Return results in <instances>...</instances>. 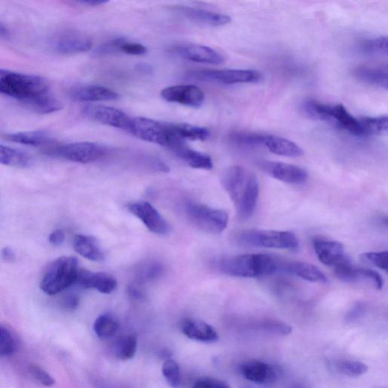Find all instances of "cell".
Wrapping results in <instances>:
<instances>
[{
    "label": "cell",
    "instance_id": "6",
    "mask_svg": "<svg viewBox=\"0 0 388 388\" xmlns=\"http://www.w3.org/2000/svg\"><path fill=\"white\" fill-rule=\"evenodd\" d=\"M79 266L75 257L57 258L47 268L41 282V289L47 295L53 296L75 285Z\"/></svg>",
    "mask_w": 388,
    "mask_h": 388
},
{
    "label": "cell",
    "instance_id": "30",
    "mask_svg": "<svg viewBox=\"0 0 388 388\" xmlns=\"http://www.w3.org/2000/svg\"><path fill=\"white\" fill-rule=\"evenodd\" d=\"M176 137L185 142L186 140H206L210 132L206 127L184 123H171Z\"/></svg>",
    "mask_w": 388,
    "mask_h": 388
},
{
    "label": "cell",
    "instance_id": "52",
    "mask_svg": "<svg viewBox=\"0 0 388 388\" xmlns=\"http://www.w3.org/2000/svg\"><path fill=\"white\" fill-rule=\"evenodd\" d=\"M78 3L86 6H99L107 4L108 1H105V0H86V1H80Z\"/></svg>",
    "mask_w": 388,
    "mask_h": 388
},
{
    "label": "cell",
    "instance_id": "42",
    "mask_svg": "<svg viewBox=\"0 0 388 388\" xmlns=\"http://www.w3.org/2000/svg\"><path fill=\"white\" fill-rule=\"evenodd\" d=\"M162 264L152 262L146 263L138 270L137 278L140 281L154 280L162 276L163 272Z\"/></svg>",
    "mask_w": 388,
    "mask_h": 388
},
{
    "label": "cell",
    "instance_id": "1",
    "mask_svg": "<svg viewBox=\"0 0 388 388\" xmlns=\"http://www.w3.org/2000/svg\"><path fill=\"white\" fill-rule=\"evenodd\" d=\"M221 182L236 207L238 216L246 219L256 209L260 186L256 175L241 166L227 169L221 174Z\"/></svg>",
    "mask_w": 388,
    "mask_h": 388
},
{
    "label": "cell",
    "instance_id": "40",
    "mask_svg": "<svg viewBox=\"0 0 388 388\" xmlns=\"http://www.w3.org/2000/svg\"><path fill=\"white\" fill-rule=\"evenodd\" d=\"M258 325L265 332L275 336L285 337L292 333L291 326L283 322L267 320Z\"/></svg>",
    "mask_w": 388,
    "mask_h": 388
},
{
    "label": "cell",
    "instance_id": "36",
    "mask_svg": "<svg viewBox=\"0 0 388 388\" xmlns=\"http://www.w3.org/2000/svg\"><path fill=\"white\" fill-rule=\"evenodd\" d=\"M331 369L348 377H359L365 374L369 368L365 363L360 361L340 360L331 364Z\"/></svg>",
    "mask_w": 388,
    "mask_h": 388
},
{
    "label": "cell",
    "instance_id": "20",
    "mask_svg": "<svg viewBox=\"0 0 388 388\" xmlns=\"http://www.w3.org/2000/svg\"><path fill=\"white\" fill-rule=\"evenodd\" d=\"M75 285L85 289H95L108 295L115 290L117 280L108 273H93L89 270L79 268Z\"/></svg>",
    "mask_w": 388,
    "mask_h": 388
},
{
    "label": "cell",
    "instance_id": "31",
    "mask_svg": "<svg viewBox=\"0 0 388 388\" xmlns=\"http://www.w3.org/2000/svg\"><path fill=\"white\" fill-rule=\"evenodd\" d=\"M5 138L11 142L30 147H40L48 143L50 137L42 131L7 134Z\"/></svg>",
    "mask_w": 388,
    "mask_h": 388
},
{
    "label": "cell",
    "instance_id": "27",
    "mask_svg": "<svg viewBox=\"0 0 388 388\" xmlns=\"http://www.w3.org/2000/svg\"><path fill=\"white\" fill-rule=\"evenodd\" d=\"M355 76L364 83L387 89V68L359 66L354 70Z\"/></svg>",
    "mask_w": 388,
    "mask_h": 388
},
{
    "label": "cell",
    "instance_id": "37",
    "mask_svg": "<svg viewBox=\"0 0 388 388\" xmlns=\"http://www.w3.org/2000/svg\"><path fill=\"white\" fill-rule=\"evenodd\" d=\"M360 50L364 53L371 56H387V38L386 36H381L363 40L360 43Z\"/></svg>",
    "mask_w": 388,
    "mask_h": 388
},
{
    "label": "cell",
    "instance_id": "28",
    "mask_svg": "<svg viewBox=\"0 0 388 388\" xmlns=\"http://www.w3.org/2000/svg\"><path fill=\"white\" fill-rule=\"evenodd\" d=\"M287 271L305 280L326 283L327 278L320 268L307 263L292 262L287 265Z\"/></svg>",
    "mask_w": 388,
    "mask_h": 388
},
{
    "label": "cell",
    "instance_id": "10",
    "mask_svg": "<svg viewBox=\"0 0 388 388\" xmlns=\"http://www.w3.org/2000/svg\"><path fill=\"white\" fill-rule=\"evenodd\" d=\"M56 154L70 162L88 164L101 159L107 154L104 147L92 142H76L58 147Z\"/></svg>",
    "mask_w": 388,
    "mask_h": 388
},
{
    "label": "cell",
    "instance_id": "15",
    "mask_svg": "<svg viewBox=\"0 0 388 388\" xmlns=\"http://www.w3.org/2000/svg\"><path fill=\"white\" fill-rule=\"evenodd\" d=\"M128 210L144 223L152 233L159 235L169 234L171 227L159 211L147 202H137L128 206Z\"/></svg>",
    "mask_w": 388,
    "mask_h": 388
},
{
    "label": "cell",
    "instance_id": "2",
    "mask_svg": "<svg viewBox=\"0 0 388 388\" xmlns=\"http://www.w3.org/2000/svg\"><path fill=\"white\" fill-rule=\"evenodd\" d=\"M221 271L239 278H263L275 274L278 263L268 254L251 253L223 258L219 263Z\"/></svg>",
    "mask_w": 388,
    "mask_h": 388
},
{
    "label": "cell",
    "instance_id": "16",
    "mask_svg": "<svg viewBox=\"0 0 388 388\" xmlns=\"http://www.w3.org/2000/svg\"><path fill=\"white\" fill-rule=\"evenodd\" d=\"M176 55L183 60L209 65H221L225 63V58L211 47L188 43L176 46L174 49Z\"/></svg>",
    "mask_w": 388,
    "mask_h": 388
},
{
    "label": "cell",
    "instance_id": "13",
    "mask_svg": "<svg viewBox=\"0 0 388 388\" xmlns=\"http://www.w3.org/2000/svg\"><path fill=\"white\" fill-rule=\"evenodd\" d=\"M258 166L273 178L290 184H302L308 179V172L295 164L262 161L258 163Z\"/></svg>",
    "mask_w": 388,
    "mask_h": 388
},
{
    "label": "cell",
    "instance_id": "8",
    "mask_svg": "<svg viewBox=\"0 0 388 388\" xmlns=\"http://www.w3.org/2000/svg\"><path fill=\"white\" fill-rule=\"evenodd\" d=\"M185 210L192 224L204 232L217 234L228 226L229 215L224 210L194 202L188 203Z\"/></svg>",
    "mask_w": 388,
    "mask_h": 388
},
{
    "label": "cell",
    "instance_id": "18",
    "mask_svg": "<svg viewBox=\"0 0 388 388\" xmlns=\"http://www.w3.org/2000/svg\"><path fill=\"white\" fill-rule=\"evenodd\" d=\"M92 41L87 35L78 31H66L58 36L55 43V50L63 55L87 53L91 50Z\"/></svg>",
    "mask_w": 388,
    "mask_h": 388
},
{
    "label": "cell",
    "instance_id": "19",
    "mask_svg": "<svg viewBox=\"0 0 388 388\" xmlns=\"http://www.w3.org/2000/svg\"><path fill=\"white\" fill-rule=\"evenodd\" d=\"M240 372L244 379L258 384L272 385L277 380V372L273 367L262 361L244 362L240 366Z\"/></svg>",
    "mask_w": 388,
    "mask_h": 388
},
{
    "label": "cell",
    "instance_id": "49",
    "mask_svg": "<svg viewBox=\"0 0 388 388\" xmlns=\"http://www.w3.org/2000/svg\"><path fill=\"white\" fill-rule=\"evenodd\" d=\"M365 307L361 303H357L351 311L348 313L347 319L350 321L357 320L362 314Z\"/></svg>",
    "mask_w": 388,
    "mask_h": 388
},
{
    "label": "cell",
    "instance_id": "12",
    "mask_svg": "<svg viewBox=\"0 0 388 388\" xmlns=\"http://www.w3.org/2000/svg\"><path fill=\"white\" fill-rule=\"evenodd\" d=\"M335 274L339 280L347 283L362 282L377 290H382L384 286V280L379 273L369 268L355 267L350 262L335 267Z\"/></svg>",
    "mask_w": 388,
    "mask_h": 388
},
{
    "label": "cell",
    "instance_id": "53",
    "mask_svg": "<svg viewBox=\"0 0 388 388\" xmlns=\"http://www.w3.org/2000/svg\"><path fill=\"white\" fill-rule=\"evenodd\" d=\"M9 35V31L2 22H0V38H6Z\"/></svg>",
    "mask_w": 388,
    "mask_h": 388
},
{
    "label": "cell",
    "instance_id": "14",
    "mask_svg": "<svg viewBox=\"0 0 388 388\" xmlns=\"http://www.w3.org/2000/svg\"><path fill=\"white\" fill-rule=\"evenodd\" d=\"M163 100L186 105L188 108H199L204 103V91L194 85H177L163 89L161 91Z\"/></svg>",
    "mask_w": 388,
    "mask_h": 388
},
{
    "label": "cell",
    "instance_id": "45",
    "mask_svg": "<svg viewBox=\"0 0 388 388\" xmlns=\"http://www.w3.org/2000/svg\"><path fill=\"white\" fill-rule=\"evenodd\" d=\"M29 371L33 377L46 387H51L55 384L52 376L36 365H31Z\"/></svg>",
    "mask_w": 388,
    "mask_h": 388
},
{
    "label": "cell",
    "instance_id": "54",
    "mask_svg": "<svg viewBox=\"0 0 388 388\" xmlns=\"http://www.w3.org/2000/svg\"><path fill=\"white\" fill-rule=\"evenodd\" d=\"M290 388H308V387L301 384H293L290 387Z\"/></svg>",
    "mask_w": 388,
    "mask_h": 388
},
{
    "label": "cell",
    "instance_id": "25",
    "mask_svg": "<svg viewBox=\"0 0 388 388\" xmlns=\"http://www.w3.org/2000/svg\"><path fill=\"white\" fill-rule=\"evenodd\" d=\"M171 150L194 169L210 170L214 168V162L209 155L187 147L185 143L175 146Z\"/></svg>",
    "mask_w": 388,
    "mask_h": 388
},
{
    "label": "cell",
    "instance_id": "4",
    "mask_svg": "<svg viewBox=\"0 0 388 388\" xmlns=\"http://www.w3.org/2000/svg\"><path fill=\"white\" fill-rule=\"evenodd\" d=\"M303 109L313 120L327 122L352 135L362 137L360 119L352 116L342 104L331 105L308 100L304 103Z\"/></svg>",
    "mask_w": 388,
    "mask_h": 388
},
{
    "label": "cell",
    "instance_id": "33",
    "mask_svg": "<svg viewBox=\"0 0 388 388\" xmlns=\"http://www.w3.org/2000/svg\"><path fill=\"white\" fill-rule=\"evenodd\" d=\"M137 347V335L128 334L117 339L114 345V354L121 360L132 359L136 354Z\"/></svg>",
    "mask_w": 388,
    "mask_h": 388
},
{
    "label": "cell",
    "instance_id": "3",
    "mask_svg": "<svg viewBox=\"0 0 388 388\" xmlns=\"http://www.w3.org/2000/svg\"><path fill=\"white\" fill-rule=\"evenodd\" d=\"M49 90L47 81L40 76L0 68V93L23 104L49 93Z\"/></svg>",
    "mask_w": 388,
    "mask_h": 388
},
{
    "label": "cell",
    "instance_id": "7",
    "mask_svg": "<svg viewBox=\"0 0 388 388\" xmlns=\"http://www.w3.org/2000/svg\"><path fill=\"white\" fill-rule=\"evenodd\" d=\"M127 132L135 137L169 150L182 143L173 133L171 123L157 122L147 117H132Z\"/></svg>",
    "mask_w": 388,
    "mask_h": 388
},
{
    "label": "cell",
    "instance_id": "43",
    "mask_svg": "<svg viewBox=\"0 0 388 388\" xmlns=\"http://www.w3.org/2000/svg\"><path fill=\"white\" fill-rule=\"evenodd\" d=\"M120 53L132 56H142L147 53V49L143 44L128 41L125 38L120 46Z\"/></svg>",
    "mask_w": 388,
    "mask_h": 388
},
{
    "label": "cell",
    "instance_id": "51",
    "mask_svg": "<svg viewBox=\"0 0 388 388\" xmlns=\"http://www.w3.org/2000/svg\"><path fill=\"white\" fill-rule=\"evenodd\" d=\"M128 293L129 295L132 296L135 300H142L145 298V295L142 292L140 291V289L136 288L134 285H131L128 288Z\"/></svg>",
    "mask_w": 388,
    "mask_h": 388
},
{
    "label": "cell",
    "instance_id": "47",
    "mask_svg": "<svg viewBox=\"0 0 388 388\" xmlns=\"http://www.w3.org/2000/svg\"><path fill=\"white\" fill-rule=\"evenodd\" d=\"M65 235L63 230L58 229L52 232L49 237L50 243L53 246H61L65 241Z\"/></svg>",
    "mask_w": 388,
    "mask_h": 388
},
{
    "label": "cell",
    "instance_id": "22",
    "mask_svg": "<svg viewBox=\"0 0 388 388\" xmlns=\"http://www.w3.org/2000/svg\"><path fill=\"white\" fill-rule=\"evenodd\" d=\"M69 97L75 101L84 103L112 101L120 95L114 90L100 85H82L69 90Z\"/></svg>",
    "mask_w": 388,
    "mask_h": 388
},
{
    "label": "cell",
    "instance_id": "21",
    "mask_svg": "<svg viewBox=\"0 0 388 388\" xmlns=\"http://www.w3.org/2000/svg\"><path fill=\"white\" fill-rule=\"evenodd\" d=\"M174 9L187 19L208 26H226L231 20V17L226 14L202 8L180 6L175 7Z\"/></svg>",
    "mask_w": 388,
    "mask_h": 388
},
{
    "label": "cell",
    "instance_id": "41",
    "mask_svg": "<svg viewBox=\"0 0 388 388\" xmlns=\"http://www.w3.org/2000/svg\"><path fill=\"white\" fill-rule=\"evenodd\" d=\"M360 260L364 263H367L374 267H377L384 272H387V251L364 253L360 255Z\"/></svg>",
    "mask_w": 388,
    "mask_h": 388
},
{
    "label": "cell",
    "instance_id": "44",
    "mask_svg": "<svg viewBox=\"0 0 388 388\" xmlns=\"http://www.w3.org/2000/svg\"><path fill=\"white\" fill-rule=\"evenodd\" d=\"M125 38H115L105 42L98 47L96 54L98 56L111 55L120 53V46Z\"/></svg>",
    "mask_w": 388,
    "mask_h": 388
},
{
    "label": "cell",
    "instance_id": "23",
    "mask_svg": "<svg viewBox=\"0 0 388 388\" xmlns=\"http://www.w3.org/2000/svg\"><path fill=\"white\" fill-rule=\"evenodd\" d=\"M266 147L276 155L288 157H299L303 155V150L293 141L272 135L262 134L261 145Z\"/></svg>",
    "mask_w": 388,
    "mask_h": 388
},
{
    "label": "cell",
    "instance_id": "35",
    "mask_svg": "<svg viewBox=\"0 0 388 388\" xmlns=\"http://www.w3.org/2000/svg\"><path fill=\"white\" fill-rule=\"evenodd\" d=\"M362 137L382 135L387 132V116L363 117L360 119Z\"/></svg>",
    "mask_w": 388,
    "mask_h": 388
},
{
    "label": "cell",
    "instance_id": "32",
    "mask_svg": "<svg viewBox=\"0 0 388 388\" xmlns=\"http://www.w3.org/2000/svg\"><path fill=\"white\" fill-rule=\"evenodd\" d=\"M25 105L39 114H51L63 109V104L49 92L30 100Z\"/></svg>",
    "mask_w": 388,
    "mask_h": 388
},
{
    "label": "cell",
    "instance_id": "5",
    "mask_svg": "<svg viewBox=\"0 0 388 388\" xmlns=\"http://www.w3.org/2000/svg\"><path fill=\"white\" fill-rule=\"evenodd\" d=\"M238 244L252 248L297 251L299 242L290 231L250 229L238 232L234 238Z\"/></svg>",
    "mask_w": 388,
    "mask_h": 388
},
{
    "label": "cell",
    "instance_id": "39",
    "mask_svg": "<svg viewBox=\"0 0 388 388\" xmlns=\"http://www.w3.org/2000/svg\"><path fill=\"white\" fill-rule=\"evenodd\" d=\"M162 373L164 379L173 388H179L182 384L180 367L177 362L167 360L162 366Z\"/></svg>",
    "mask_w": 388,
    "mask_h": 388
},
{
    "label": "cell",
    "instance_id": "26",
    "mask_svg": "<svg viewBox=\"0 0 388 388\" xmlns=\"http://www.w3.org/2000/svg\"><path fill=\"white\" fill-rule=\"evenodd\" d=\"M73 246L75 251L81 256L94 262L104 261V253L98 241L87 235L78 234L74 238Z\"/></svg>",
    "mask_w": 388,
    "mask_h": 388
},
{
    "label": "cell",
    "instance_id": "24",
    "mask_svg": "<svg viewBox=\"0 0 388 388\" xmlns=\"http://www.w3.org/2000/svg\"><path fill=\"white\" fill-rule=\"evenodd\" d=\"M182 332L188 338L201 342L214 343L219 340L215 328L202 321L186 320L182 325Z\"/></svg>",
    "mask_w": 388,
    "mask_h": 388
},
{
    "label": "cell",
    "instance_id": "34",
    "mask_svg": "<svg viewBox=\"0 0 388 388\" xmlns=\"http://www.w3.org/2000/svg\"><path fill=\"white\" fill-rule=\"evenodd\" d=\"M120 323L111 314H103L94 323L93 329L96 335L102 339L110 338L116 335L120 329Z\"/></svg>",
    "mask_w": 388,
    "mask_h": 388
},
{
    "label": "cell",
    "instance_id": "11",
    "mask_svg": "<svg viewBox=\"0 0 388 388\" xmlns=\"http://www.w3.org/2000/svg\"><path fill=\"white\" fill-rule=\"evenodd\" d=\"M88 119L108 125L122 129L127 132L132 117L120 110L100 105H87L82 110Z\"/></svg>",
    "mask_w": 388,
    "mask_h": 388
},
{
    "label": "cell",
    "instance_id": "46",
    "mask_svg": "<svg viewBox=\"0 0 388 388\" xmlns=\"http://www.w3.org/2000/svg\"><path fill=\"white\" fill-rule=\"evenodd\" d=\"M193 388H231V386L223 381L213 379L204 378L197 381Z\"/></svg>",
    "mask_w": 388,
    "mask_h": 388
},
{
    "label": "cell",
    "instance_id": "9",
    "mask_svg": "<svg viewBox=\"0 0 388 388\" xmlns=\"http://www.w3.org/2000/svg\"><path fill=\"white\" fill-rule=\"evenodd\" d=\"M190 77L198 80L214 82L222 85L257 83L262 78V74L252 69H219L203 70L193 72Z\"/></svg>",
    "mask_w": 388,
    "mask_h": 388
},
{
    "label": "cell",
    "instance_id": "29",
    "mask_svg": "<svg viewBox=\"0 0 388 388\" xmlns=\"http://www.w3.org/2000/svg\"><path fill=\"white\" fill-rule=\"evenodd\" d=\"M0 164L10 167L28 168L31 166V159L21 150L0 145Z\"/></svg>",
    "mask_w": 388,
    "mask_h": 388
},
{
    "label": "cell",
    "instance_id": "50",
    "mask_svg": "<svg viewBox=\"0 0 388 388\" xmlns=\"http://www.w3.org/2000/svg\"><path fill=\"white\" fill-rule=\"evenodd\" d=\"M2 258L7 263H14L16 260V254L9 248H5L1 252Z\"/></svg>",
    "mask_w": 388,
    "mask_h": 388
},
{
    "label": "cell",
    "instance_id": "38",
    "mask_svg": "<svg viewBox=\"0 0 388 388\" xmlns=\"http://www.w3.org/2000/svg\"><path fill=\"white\" fill-rule=\"evenodd\" d=\"M16 340L10 329L0 324V357H8L16 350Z\"/></svg>",
    "mask_w": 388,
    "mask_h": 388
},
{
    "label": "cell",
    "instance_id": "17",
    "mask_svg": "<svg viewBox=\"0 0 388 388\" xmlns=\"http://www.w3.org/2000/svg\"><path fill=\"white\" fill-rule=\"evenodd\" d=\"M313 246L319 261L325 266L334 268L350 262L342 243L324 238H315Z\"/></svg>",
    "mask_w": 388,
    "mask_h": 388
},
{
    "label": "cell",
    "instance_id": "48",
    "mask_svg": "<svg viewBox=\"0 0 388 388\" xmlns=\"http://www.w3.org/2000/svg\"><path fill=\"white\" fill-rule=\"evenodd\" d=\"M79 298L76 295H69L63 302V308L68 310H74L78 308Z\"/></svg>",
    "mask_w": 388,
    "mask_h": 388
}]
</instances>
